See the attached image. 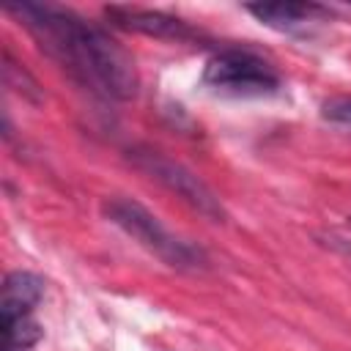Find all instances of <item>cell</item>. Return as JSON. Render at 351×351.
Listing matches in <instances>:
<instances>
[{
  "instance_id": "obj_1",
  "label": "cell",
  "mask_w": 351,
  "mask_h": 351,
  "mask_svg": "<svg viewBox=\"0 0 351 351\" xmlns=\"http://www.w3.org/2000/svg\"><path fill=\"white\" fill-rule=\"evenodd\" d=\"M8 14L82 88L118 101L137 96L140 77L132 55L93 22L52 3H11Z\"/></svg>"
},
{
  "instance_id": "obj_2",
  "label": "cell",
  "mask_w": 351,
  "mask_h": 351,
  "mask_svg": "<svg viewBox=\"0 0 351 351\" xmlns=\"http://www.w3.org/2000/svg\"><path fill=\"white\" fill-rule=\"evenodd\" d=\"M104 214L112 225H118L126 236H132L137 244H143L148 252H154L159 261H165L173 269H200L206 266L203 250L192 247L189 241L173 236L159 217H154L145 206L129 197H112L104 203Z\"/></svg>"
},
{
  "instance_id": "obj_3",
  "label": "cell",
  "mask_w": 351,
  "mask_h": 351,
  "mask_svg": "<svg viewBox=\"0 0 351 351\" xmlns=\"http://www.w3.org/2000/svg\"><path fill=\"white\" fill-rule=\"evenodd\" d=\"M203 82L217 93L230 96H269L280 88V74L271 63L250 49H219L208 58Z\"/></svg>"
},
{
  "instance_id": "obj_4",
  "label": "cell",
  "mask_w": 351,
  "mask_h": 351,
  "mask_svg": "<svg viewBox=\"0 0 351 351\" xmlns=\"http://www.w3.org/2000/svg\"><path fill=\"white\" fill-rule=\"evenodd\" d=\"M129 159L137 170H143L145 176H151L154 181H159L165 189L176 192L184 203H189L195 211H200L203 217L214 219V222H222L225 219V208H222V200L214 195V189L197 178L189 167H184L181 162L165 156L162 151H154V148H132L129 151Z\"/></svg>"
},
{
  "instance_id": "obj_5",
  "label": "cell",
  "mask_w": 351,
  "mask_h": 351,
  "mask_svg": "<svg viewBox=\"0 0 351 351\" xmlns=\"http://www.w3.org/2000/svg\"><path fill=\"white\" fill-rule=\"evenodd\" d=\"M107 19L129 33H143L151 38H167V41H195L200 38V30H195L189 22L170 16L165 11L151 8H134V5H110Z\"/></svg>"
},
{
  "instance_id": "obj_6",
  "label": "cell",
  "mask_w": 351,
  "mask_h": 351,
  "mask_svg": "<svg viewBox=\"0 0 351 351\" xmlns=\"http://www.w3.org/2000/svg\"><path fill=\"white\" fill-rule=\"evenodd\" d=\"M247 11L266 27L274 30H302L310 22H318L326 11L315 3H258V5H247Z\"/></svg>"
},
{
  "instance_id": "obj_7",
  "label": "cell",
  "mask_w": 351,
  "mask_h": 351,
  "mask_svg": "<svg viewBox=\"0 0 351 351\" xmlns=\"http://www.w3.org/2000/svg\"><path fill=\"white\" fill-rule=\"evenodd\" d=\"M44 296L41 277L30 271H11L3 280V296H0V318H22L30 315L33 307Z\"/></svg>"
},
{
  "instance_id": "obj_8",
  "label": "cell",
  "mask_w": 351,
  "mask_h": 351,
  "mask_svg": "<svg viewBox=\"0 0 351 351\" xmlns=\"http://www.w3.org/2000/svg\"><path fill=\"white\" fill-rule=\"evenodd\" d=\"M41 337V326L30 318H0V351H25L36 346Z\"/></svg>"
},
{
  "instance_id": "obj_9",
  "label": "cell",
  "mask_w": 351,
  "mask_h": 351,
  "mask_svg": "<svg viewBox=\"0 0 351 351\" xmlns=\"http://www.w3.org/2000/svg\"><path fill=\"white\" fill-rule=\"evenodd\" d=\"M324 118L335 126H346L351 129V99L340 96V99H329L324 104Z\"/></svg>"
}]
</instances>
